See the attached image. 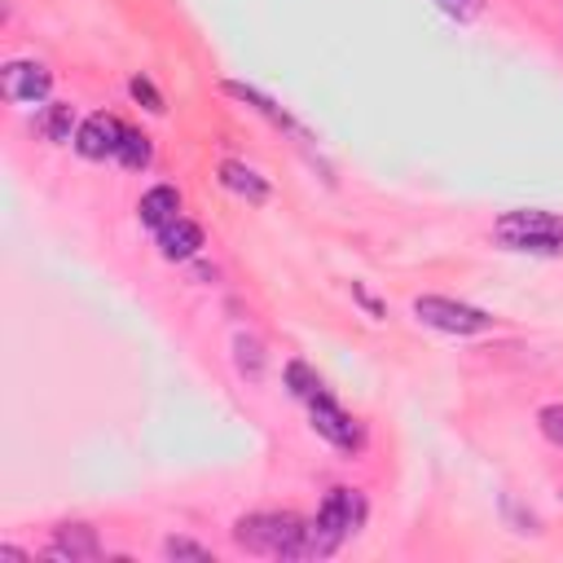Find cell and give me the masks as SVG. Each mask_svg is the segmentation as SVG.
I'll use <instances>...</instances> for the list:
<instances>
[{
    "label": "cell",
    "instance_id": "obj_18",
    "mask_svg": "<svg viewBox=\"0 0 563 563\" xmlns=\"http://www.w3.org/2000/svg\"><path fill=\"white\" fill-rule=\"evenodd\" d=\"M537 427H541V435H545V440L563 444V405H545V409L537 413Z\"/></svg>",
    "mask_w": 563,
    "mask_h": 563
},
{
    "label": "cell",
    "instance_id": "obj_2",
    "mask_svg": "<svg viewBox=\"0 0 563 563\" xmlns=\"http://www.w3.org/2000/svg\"><path fill=\"white\" fill-rule=\"evenodd\" d=\"M365 523V497L356 488H330L317 515L308 519V559L334 554Z\"/></svg>",
    "mask_w": 563,
    "mask_h": 563
},
{
    "label": "cell",
    "instance_id": "obj_15",
    "mask_svg": "<svg viewBox=\"0 0 563 563\" xmlns=\"http://www.w3.org/2000/svg\"><path fill=\"white\" fill-rule=\"evenodd\" d=\"M286 387H290V391H295V396L308 405V400L321 391V378H317V369H312V365L290 361V365H286Z\"/></svg>",
    "mask_w": 563,
    "mask_h": 563
},
{
    "label": "cell",
    "instance_id": "obj_12",
    "mask_svg": "<svg viewBox=\"0 0 563 563\" xmlns=\"http://www.w3.org/2000/svg\"><path fill=\"white\" fill-rule=\"evenodd\" d=\"M220 185H224L229 194L246 198V202H264V198H268L264 176H255L246 163H220Z\"/></svg>",
    "mask_w": 563,
    "mask_h": 563
},
{
    "label": "cell",
    "instance_id": "obj_8",
    "mask_svg": "<svg viewBox=\"0 0 563 563\" xmlns=\"http://www.w3.org/2000/svg\"><path fill=\"white\" fill-rule=\"evenodd\" d=\"M48 559H62V563H92V559H101V541H97L92 528H84V523H66V528L53 532V541H48Z\"/></svg>",
    "mask_w": 563,
    "mask_h": 563
},
{
    "label": "cell",
    "instance_id": "obj_5",
    "mask_svg": "<svg viewBox=\"0 0 563 563\" xmlns=\"http://www.w3.org/2000/svg\"><path fill=\"white\" fill-rule=\"evenodd\" d=\"M308 418H312V431H317L321 440H330L334 449H361V440H365L361 422H356L347 409H339L325 391H317V396L308 400Z\"/></svg>",
    "mask_w": 563,
    "mask_h": 563
},
{
    "label": "cell",
    "instance_id": "obj_1",
    "mask_svg": "<svg viewBox=\"0 0 563 563\" xmlns=\"http://www.w3.org/2000/svg\"><path fill=\"white\" fill-rule=\"evenodd\" d=\"M233 541L251 554L308 559V519H299L290 510H255L233 523Z\"/></svg>",
    "mask_w": 563,
    "mask_h": 563
},
{
    "label": "cell",
    "instance_id": "obj_13",
    "mask_svg": "<svg viewBox=\"0 0 563 563\" xmlns=\"http://www.w3.org/2000/svg\"><path fill=\"white\" fill-rule=\"evenodd\" d=\"M35 128L48 136V141H75V110H70V101H48L44 110H40V119H35Z\"/></svg>",
    "mask_w": 563,
    "mask_h": 563
},
{
    "label": "cell",
    "instance_id": "obj_11",
    "mask_svg": "<svg viewBox=\"0 0 563 563\" xmlns=\"http://www.w3.org/2000/svg\"><path fill=\"white\" fill-rule=\"evenodd\" d=\"M224 92H229V97H238L242 106H251L255 114H264L273 128H282V132H295V136L303 141V128H299V123H295V119H290L282 106H273V101H268L260 88H246V84H233V79H229V84H224Z\"/></svg>",
    "mask_w": 563,
    "mask_h": 563
},
{
    "label": "cell",
    "instance_id": "obj_10",
    "mask_svg": "<svg viewBox=\"0 0 563 563\" xmlns=\"http://www.w3.org/2000/svg\"><path fill=\"white\" fill-rule=\"evenodd\" d=\"M136 216H141V224H150V229L158 233L163 224L180 220V194H176L172 185H154L150 194H141V202H136Z\"/></svg>",
    "mask_w": 563,
    "mask_h": 563
},
{
    "label": "cell",
    "instance_id": "obj_16",
    "mask_svg": "<svg viewBox=\"0 0 563 563\" xmlns=\"http://www.w3.org/2000/svg\"><path fill=\"white\" fill-rule=\"evenodd\" d=\"M163 554H167V559H194V563H211V550H207V545H198V541H189V537H167V541H163Z\"/></svg>",
    "mask_w": 563,
    "mask_h": 563
},
{
    "label": "cell",
    "instance_id": "obj_21",
    "mask_svg": "<svg viewBox=\"0 0 563 563\" xmlns=\"http://www.w3.org/2000/svg\"><path fill=\"white\" fill-rule=\"evenodd\" d=\"M0 559H4V563H22L26 554H22V550H13V545H0Z\"/></svg>",
    "mask_w": 563,
    "mask_h": 563
},
{
    "label": "cell",
    "instance_id": "obj_7",
    "mask_svg": "<svg viewBox=\"0 0 563 563\" xmlns=\"http://www.w3.org/2000/svg\"><path fill=\"white\" fill-rule=\"evenodd\" d=\"M53 88V75L40 62H9L0 70V92L4 101H44Z\"/></svg>",
    "mask_w": 563,
    "mask_h": 563
},
{
    "label": "cell",
    "instance_id": "obj_9",
    "mask_svg": "<svg viewBox=\"0 0 563 563\" xmlns=\"http://www.w3.org/2000/svg\"><path fill=\"white\" fill-rule=\"evenodd\" d=\"M158 251H163V260H194L202 251V229L180 216L158 229Z\"/></svg>",
    "mask_w": 563,
    "mask_h": 563
},
{
    "label": "cell",
    "instance_id": "obj_4",
    "mask_svg": "<svg viewBox=\"0 0 563 563\" xmlns=\"http://www.w3.org/2000/svg\"><path fill=\"white\" fill-rule=\"evenodd\" d=\"M413 317L422 325L444 330V334H484V330H493V317L484 308H471V303L449 299V295H418L413 299Z\"/></svg>",
    "mask_w": 563,
    "mask_h": 563
},
{
    "label": "cell",
    "instance_id": "obj_20",
    "mask_svg": "<svg viewBox=\"0 0 563 563\" xmlns=\"http://www.w3.org/2000/svg\"><path fill=\"white\" fill-rule=\"evenodd\" d=\"M444 13H453V18H475L479 13V0H435Z\"/></svg>",
    "mask_w": 563,
    "mask_h": 563
},
{
    "label": "cell",
    "instance_id": "obj_3",
    "mask_svg": "<svg viewBox=\"0 0 563 563\" xmlns=\"http://www.w3.org/2000/svg\"><path fill=\"white\" fill-rule=\"evenodd\" d=\"M497 242L510 251H528V255H563V216L554 211H537V207H519L506 211L493 224Z\"/></svg>",
    "mask_w": 563,
    "mask_h": 563
},
{
    "label": "cell",
    "instance_id": "obj_14",
    "mask_svg": "<svg viewBox=\"0 0 563 563\" xmlns=\"http://www.w3.org/2000/svg\"><path fill=\"white\" fill-rule=\"evenodd\" d=\"M128 172H141V167H150V158H154V145H150V136L145 132H136V128H128L123 132V145H119V154H114Z\"/></svg>",
    "mask_w": 563,
    "mask_h": 563
},
{
    "label": "cell",
    "instance_id": "obj_19",
    "mask_svg": "<svg viewBox=\"0 0 563 563\" xmlns=\"http://www.w3.org/2000/svg\"><path fill=\"white\" fill-rule=\"evenodd\" d=\"M238 365H242V374L260 378V343L255 339H238Z\"/></svg>",
    "mask_w": 563,
    "mask_h": 563
},
{
    "label": "cell",
    "instance_id": "obj_6",
    "mask_svg": "<svg viewBox=\"0 0 563 563\" xmlns=\"http://www.w3.org/2000/svg\"><path fill=\"white\" fill-rule=\"evenodd\" d=\"M123 123L114 119V114H88L84 123H79V132H75V150L84 154V158H114L119 154V145H123Z\"/></svg>",
    "mask_w": 563,
    "mask_h": 563
},
{
    "label": "cell",
    "instance_id": "obj_17",
    "mask_svg": "<svg viewBox=\"0 0 563 563\" xmlns=\"http://www.w3.org/2000/svg\"><path fill=\"white\" fill-rule=\"evenodd\" d=\"M128 92L150 110V114H163V97H158V88L145 79V75H132V84H128Z\"/></svg>",
    "mask_w": 563,
    "mask_h": 563
}]
</instances>
